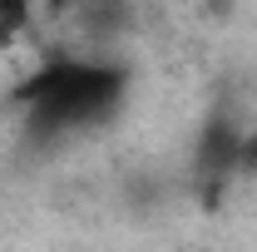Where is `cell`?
Wrapping results in <instances>:
<instances>
[{"label":"cell","mask_w":257,"mask_h":252,"mask_svg":"<svg viewBox=\"0 0 257 252\" xmlns=\"http://www.w3.org/2000/svg\"><path fill=\"white\" fill-rule=\"evenodd\" d=\"M124 94V74L109 64H79L60 60L50 69H40L30 84L20 89V99L30 104L35 129H69V124H89L99 114H109Z\"/></svg>","instance_id":"cell-1"},{"label":"cell","mask_w":257,"mask_h":252,"mask_svg":"<svg viewBox=\"0 0 257 252\" xmlns=\"http://www.w3.org/2000/svg\"><path fill=\"white\" fill-rule=\"evenodd\" d=\"M237 144H242V134L227 124V119H213V124L203 129V139H198V168L208 178L237 173Z\"/></svg>","instance_id":"cell-2"},{"label":"cell","mask_w":257,"mask_h":252,"mask_svg":"<svg viewBox=\"0 0 257 252\" xmlns=\"http://www.w3.org/2000/svg\"><path fill=\"white\" fill-rule=\"evenodd\" d=\"M30 10H35V0H0V50H10V45L25 35Z\"/></svg>","instance_id":"cell-3"},{"label":"cell","mask_w":257,"mask_h":252,"mask_svg":"<svg viewBox=\"0 0 257 252\" xmlns=\"http://www.w3.org/2000/svg\"><path fill=\"white\" fill-rule=\"evenodd\" d=\"M237 168L257 173V129H247V134H242V144H237Z\"/></svg>","instance_id":"cell-4"}]
</instances>
